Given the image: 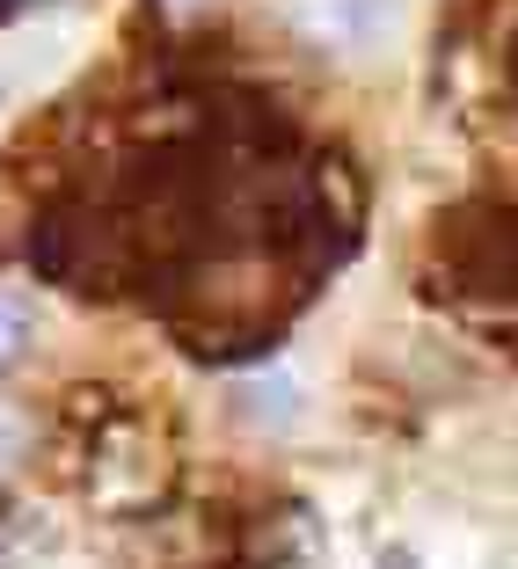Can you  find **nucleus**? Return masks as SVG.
I'll list each match as a JSON object with an SVG mask.
<instances>
[{"label": "nucleus", "mask_w": 518, "mask_h": 569, "mask_svg": "<svg viewBox=\"0 0 518 569\" xmlns=\"http://www.w3.org/2000/svg\"><path fill=\"white\" fill-rule=\"evenodd\" d=\"M219 0H153V16L168 22V30H190V22H205Z\"/></svg>", "instance_id": "39448f33"}, {"label": "nucleus", "mask_w": 518, "mask_h": 569, "mask_svg": "<svg viewBox=\"0 0 518 569\" xmlns=\"http://www.w3.org/2000/svg\"><path fill=\"white\" fill-rule=\"evenodd\" d=\"M380 569H417V555H409V548H387V555H380Z\"/></svg>", "instance_id": "423d86ee"}, {"label": "nucleus", "mask_w": 518, "mask_h": 569, "mask_svg": "<svg viewBox=\"0 0 518 569\" xmlns=\"http://www.w3.org/2000/svg\"><path fill=\"white\" fill-rule=\"evenodd\" d=\"M16 8H44V0H0V16H16Z\"/></svg>", "instance_id": "0eeeda50"}, {"label": "nucleus", "mask_w": 518, "mask_h": 569, "mask_svg": "<svg viewBox=\"0 0 518 569\" xmlns=\"http://www.w3.org/2000/svg\"><path fill=\"white\" fill-rule=\"evenodd\" d=\"M22 452H30V417L16 402H0V468H16Z\"/></svg>", "instance_id": "20e7f679"}, {"label": "nucleus", "mask_w": 518, "mask_h": 569, "mask_svg": "<svg viewBox=\"0 0 518 569\" xmlns=\"http://www.w3.org/2000/svg\"><path fill=\"white\" fill-rule=\"evenodd\" d=\"M285 22L315 51H351L380 30V0H285Z\"/></svg>", "instance_id": "f03ea898"}, {"label": "nucleus", "mask_w": 518, "mask_h": 569, "mask_svg": "<svg viewBox=\"0 0 518 569\" xmlns=\"http://www.w3.org/2000/svg\"><path fill=\"white\" fill-rule=\"evenodd\" d=\"M438 270L468 300H518V204L468 198L438 219Z\"/></svg>", "instance_id": "f257e3e1"}, {"label": "nucleus", "mask_w": 518, "mask_h": 569, "mask_svg": "<svg viewBox=\"0 0 518 569\" xmlns=\"http://www.w3.org/2000/svg\"><path fill=\"white\" fill-rule=\"evenodd\" d=\"M511 96H518V37H511Z\"/></svg>", "instance_id": "6e6552de"}, {"label": "nucleus", "mask_w": 518, "mask_h": 569, "mask_svg": "<svg viewBox=\"0 0 518 569\" xmlns=\"http://www.w3.org/2000/svg\"><path fill=\"white\" fill-rule=\"evenodd\" d=\"M22 343H30V300L22 292H0V372L22 358Z\"/></svg>", "instance_id": "7ed1b4c3"}]
</instances>
